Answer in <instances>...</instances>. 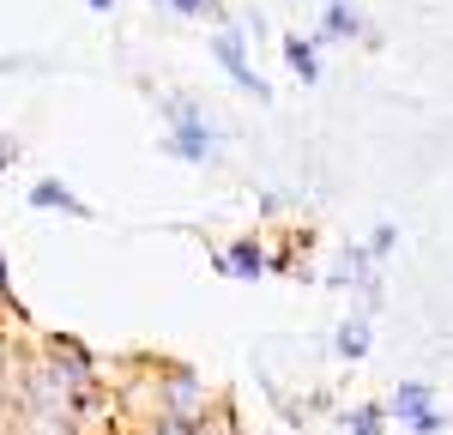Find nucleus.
Listing matches in <instances>:
<instances>
[{"label": "nucleus", "mask_w": 453, "mask_h": 435, "mask_svg": "<svg viewBox=\"0 0 453 435\" xmlns=\"http://www.w3.org/2000/svg\"><path fill=\"white\" fill-rule=\"evenodd\" d=\"M97 393V369L91 357L67 345V339H55L42 357H31V375H25V405H31L42 424H55L61 435L79 430V417H85V405Z\"/></svg>", "instance_id": "f257e3e1"}, {"label": "nucleus", "mask_w": 453, "mask_h": 435, "mask_svg": "<svg viewBox=\"0 0 453 435\" xmlns=\"http://www.w3.org/2000/svg\"><path fill=\"white\" fill-rule=\"evenodd\" d=\"M164 151L170 157H181V164H194V170H211L218 164V145H224V127L211 121V109L200 103V97H188V91H170L164 97Z\"/></svg>", "instance_id": "f03ea898"}, {"label": "nucleus", "mask_w": 453, "mask_h": 435, "mask_svg": "<svg viewBox=\"0 0 453 435\" xmlns=\"http://www.w3.org/2000/svg\"><path fill=\"white\" fill-rule=\"evenodd\" d=\"M151 393H157V411H151V424H206L211 411V387H206V375H194L188 362H157L151 369Z\"/></svg>", "instance_id": "7ed1b4c3"}, {"label": "nucleus", "mask_w": 453, "mask_h": 435, "mask_svg": "<svg viewBox=\"0 0 453 435\" xmlns=\"http://www.w3.org/2000/svg\"><path fill=\"white\" fill-rule=\"evenodd\" d=\"M211 61L230 72V85H236V91H248L254 103H266V97H273V85L254 72V55H248V42H242V31H236V25H218V31H211Z\"/></svg>", "instance_id": "20e7f679"}, {"label": "nucleus", "mask_w": 453, "mask_h": 435, "mask_svg": "<svg viewBox=\"0 0 453 435\" xmlns=\"http://www.w3.org/2000/svg\"><path fill=\"white\" fill-rule=\"evenodd\" d=\"M211 266H218L224 279H242V285H254V279H266V272H273V254L260 248L254 236H236L230 248L211 254Z\"/></svg>", "instance_id": "39448f33"}, {"label": "nucleus", "mask_w": 453, "mask_h": 435, "mask_svg": "<svg viewBox=\"0 0 453 435\" xmlns=\"http://www.w3.org/2000/svg\"><path fill=\"white\" fill-rule=\"evenodd\" d=\"M31 206H36V212H61V218H97V212H91V200H79L61 176H36L31 181Z\"/></svg>", "instance_id": "423d86ee"}, {"label": "nucleus", "mask_w": 453, "mask_h": 435, "mask_svg": "<svg viewBox=\"0 0 453 435\" xmlns=\"http://www.w3.org/2000/svg\"><path fill=\"white\" fill-rule=\"evenodd\" d=\"M369 339H375V315H369V309H350L345 321H339V332H333V357L363 362L369 357Z\"/></svg>", "instance_id": "0eeeda50"}, {"label": "nucleus", "mask_w": 453, "mask_h": 435, "mask_svg": "<svg viewBox=\"0 0 453 435\" xmlns=\"http://www.w3.org/2000/svg\"><path fill=\"white\" fill-rule=\"evenodd\" d=\"M357 36H363V12H357L350 0H326L314 42H357Z\"/></svg>", "instance_id": "6e6552de"}, {"label": "nucleus", "mask_w": 453, "mask_h": 435, "mask_svg": "<svg viewBox=\"0 0 453 435\" xmlns=\"http://www.w3.org/2000/svg\"><path fill=\"white\" fill-rule=\"evenodd\" d=\"M429 405H435V387H429V381H399V387H393V393H387V417H393V424H411V417H418V411H429Z\"/></svg>", "instance_id": "1a4fd4ad"}, {"label": "nucleus", "mask_w": 453, "mask_h": 435, "mask_svg": "<svg viewBox=\"0 0 453 435\" xmlns=\"http://www.w3.org/2000/svg\"><path fill=\"white\" fill-rule=\"evenodd\" d=\"M284 61L303 85H320V42L314 36H284Z\"/></svg>", "instance_id": "9d476101"}, {"label": "nucleus", "mask_w": 453, "mask_h": 435, "mask_svg": "<svg viewBox=\"0 0 453 435\" xmlns=\"http://www.w3.org/2000/svg\"><path fill=\"white\" fill-rule=\"evenodd\" d=\"M381 430H387L381 405H357V411H345V435H381Z\"/></svg>", "instance_id": "9b49d317"}, {"label": "nucleus", "mask_w": 453, "mask_h": 435, "mask_svg": "<svg viewBox=\"0 0 453 435\" xmlns=\"http://www.w3.org/2000/svg\"><path fill=\"white\" fill-rule=\"evenodd\" d=\"M393 248H399V224H375V230H369V242H363V254H369L375 266H381Z\"/></svg>", "instance_id": "f8f14e48"}, {"label": "nucleus", "mask_w": 453, "mask_h": 435, "mask_svg": "<svg viewBox=\"0 0 453 435\" xmlns=\"http://www.w3.org/2000/svg\"><path fill=\"white\" fill-rule=\"evenodd\" d=\"M448 424H453L448 411H441V405H429V411H418L405 430H411V435H448Z\"/></svg>", "instance_id": "ddd939ff"}, {"label": "nucleus", "mask_w": 453, "mask_h": 435, "mask_svg": "<svg viewBox=\"0 0 453 435\" xmlns=\"http://www.w3.org/2000/svg\"><path fill=\"white\" fill-rule=\"evenodd\" d=\"M194 435H242V430H236V417H230V411H211L206 424H194Z\"/></svg>", "instance_id": "4468645a"}, {"label": "nucleus", "mask_w": 453, "mask_h": 435, "mask_svg": "<svg viewBox=\"0 0 453 435\" xmlns=\"http://www.w3.org/2000/svg\"><path fill=\"white\" fill-rule=\"evenodd\" d=\"M157 6H170V12H181V19H206L211 0H157Z\"/></svg>", "instance_id": "2eb2a0df"}, {"label": "nucleus", "mask_w": 453, "mask_h": 435, "mask_svg": "<svg viewBox=\"0 0 453 435\" xmlns=\"http://www.w3.org/2000/svg\"><path fill=\"white\" fill-rule=\"evenodd\" d=\"M0 309H12V266H6V254H0Z\"/></svg>", "instance_id": "dca6fc26"}, {"label": "nucleus", "mask_w": 453, "mask_h": 435, "mask_svg": "<svg viewBox=\"0 0 453 435\" xmlns=\"http://www.w3.org/2000/svg\"><path fill=\"white\" fill-rule=\"evenodd\" d=\"M12 164H19V140H12V134H0V170H12Z\"/></svg>", "instance_id": "f3484780"}, {"label": "nucleus", "mask_w": 453, "mask_h": 435, "mask_svg": "<svg viewBox=\"0 0 453 435\" xmlns=\"http://www.w3.org/2000/svg\"><path fill=\"white\" fill-rule=\"evenodd\" d=\"M85 6H91V12H109V6H115V0H85Z\"/></svg>", "instance_id": "a211bd4d"}]
</instances>
